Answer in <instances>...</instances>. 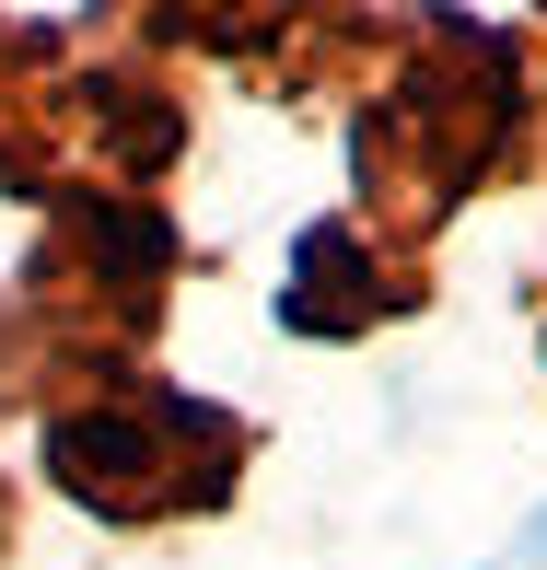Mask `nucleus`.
Returning <instances> with one entry per match:
<instances>
[{
    "label": "nucleus",
    "mask_w": 547,
    "mask_h": 570,
    "mask_svg": "<svg viewBox=\"0 0 547 570\" xmlns=\"http://www.w3.org/2000/svg\"><path fill=\"white\" fill-rule=\"evenodd\" d=\"M420 292H431L420 256H384V245H361L350 222H315V233H303V256H292V292H280V315H292L303 338H361V326L408 315Z\"/></svg>",
    "instance_id": "f03ea898"
},
{
    "label": "nucleus",
    "mask_w": 547,
    "mask_h": 570,
    "mask_svg": "<svg viewBox=\"0 0 547 570\" xmlns=\"http://www.w3.org/2000/svg\"><path fill=\"white\" fill-rule=\"evenodd\" d=\"M489 570H547V512H536L525 535H512V559H489Z\"/></svg>",
    "instance_id": "7ed1b4c3"
},
{
    "label": "nucleus",
    "mask_w": 547,
    "mask_h": 570,
    "mask_svg": "<svg viewBox=\"0 0 547 570\" xmlns=\"http://www.w3.org/2000/svg\"><path fill=\"white\" fill-rule=\"evenodd\" d=\"M59 489L106 524H175V512H222L233 478H245V420L198 396H164V384H117V396L70 407L59 443Z\"/></svg>",
    "instance_id": "f257e3e1"
}]
</instances>
